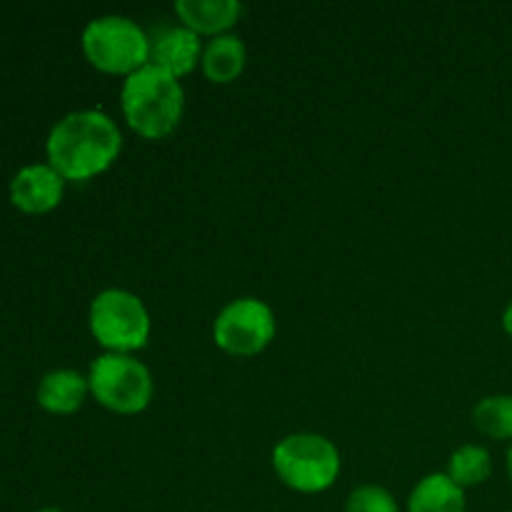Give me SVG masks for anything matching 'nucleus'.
<instances>
[{
    "label": "nucleus",
    "mask_w": 512,
    "mask_h": 512,
    "mask_svg": "<svg viewBox=\"0 0 512 512\" xmlns=\"http://www.w3.org/2000/svg\"><path fill=\"white\" fill-rule=\"evenodd\" d=\"M85 60L108 75H133L150 60V35L128 15H98L80 35Z\"/></svg>",
    "instance_id": "obj_3"
},
{
    "label": "nucleus",
    "mask_w": 512,
    "mask_h": 512,
    "mask_svg": "<svg viewBox=\"0 0 512 512\" xmlns=\"http://www.w3.org/2000/svg\"><path fill=\"white\" fill-rule=\"evenodd\" d=\"M245 63H248V48H245L243 38L233 33L210 38L208 45L203 48V58H200V68H203L205 78L218 85H228L238 80L243 75Z\"/></svg>",
    "instance_id": "obj_12"
},
{
    "label": "nucleus",
    "mask_w": 512,
    "mask_h": 512,
    "mask_svg": "<svg viewBox=\"0 0 512 512\" xmlns=\"http://www.w3.org/2000/svg\"><path fill=\"white\" fill-rule=\"evenodd\" d=\"M90 395L105 410L118 415H138L150 405L155 393L153 373L133 355L103 353L90 363Z\"/></svg>",
    "instance_id": "obj_6"
},
{
    "label": "nucleus",
    "mask_w": 512,
    "mask_h": 512,
    "mask_svg": "<svg viewBox=\"0 0 512 512\" xmlns=\"http://www.w3.org/2000/svg\"><path fill=\"white\" fill-rule=\"evenodd\" d=\"M338 448L318 433L285 435L273 448V470L280 483L303 495L325 493L340 475Z\"/></svg>",
    "instance_id": "obj_4"
},
{
    "label": "nucleus",
    "mask_w": 512,
    "mask_h": 512,
    "mask_svg": "<svg viewBox=\"0 0 512 512\" xmlns=\"http://www.w3.org/2000/svg\"><path fill=\"white\" fill-rule=\"evenodd\" d=\"M345 512H400L393 493L380 485H358L345 500Z\"/></svg>",
    "instance_id": "obj_16"
},
{
    "label": "nucleus",
    "mask_w": 512,
    "mask_h": 512,
    "mask_svg": "<svg viewBox=\"0 0 512 512\" xmlns=\"http://www.w3.org/2000/svg\"><path fill=\"white\" fill-rule=\"evenodd\" d=\"M503 330L508 333V338H512V300L503 310Z\"/></svg>",
    "instance_id": "obj_17"
},
{
    "label": "nucleus",
    "mask_w": 512,
    "mask_h": 512,
    "mask_svg": "<svg viewBox=\"0 0 512 512\" xmlns=\"http://www.w3.org/2000/svg\"><path fill=\"white\" fill-rule=\"evenodd\" d=\"M473 423L485 438L512 443V395H488L473 408Z\"/></svg>",
    "instance_id": "obj_15"
},
{
    "label": "nucleus",
    "mask_w": 512,
    "mask_h": 512,
    "mask_svg": "<svg viewBox=\"0 0 512 512\" xmlns=\"http://www.w3.org/2000/svg\"><path fill=\"white\" fill-rule=\"evenodd\" d=\"M38 512H63V510H58V508H45V510H38Z\"/></svg>",
    "instance_id": "obj_19"
},
{
    "label": "nucleus",
    "mask_w": 512,
    "mask_h": 512,
    "mask_svg": "<svg viewBox=\"0 0 512 512\" xmlns=\"http://www.w3.org/2000/svg\"><path fill=\"white\" fill-rule=\"evenodd\" d=\"M408 512H465V490L448 473H430L410 493Z\"/></svg>",
    "instance_id": "obj_13"
},
{
    "label": "nucleus",
    "mask_w": 512,
    "mask_h": 512,
    "mask_svg": "<svg viewBox=\"0 0 512 512\" xmlns=\"http://www.w3.org/2000/svg\"><path fill=\"white\" fill-rule=\"evenodd\" d=\"M123 135L118 123L103 110L83 108L63 115L45 140L48 165L65 183H88L118 160Z\"/></svg>",
    "instance_id": "obj_1"
},
{
    "label": "nucleus",
    "mask_w": 512,
    "mask_h": 512,
    "mask_svg": "<svg viewBox=\"0 0 512 512\" xmlns=\"http://www.w3.org/2000/svg\"><path fill=\"white\" fill-rule=\"evenodd\" d=\"M120 110L140 138L163 140L173 135L183 120L185 90L178 78L148 63L123 80Z\"/></svg>",
    "instance_id": "obj_2"
},
{
    "label": "nucleus",
    "mask_w": 512,
    "mask_h": 512,
    "mask_svg": "<svg viewBox=\"0 0 512 512\" xmlns=\"http://www.w3.org/2000/svg\"><path fill=\"white\" fill-rule=\"evenodd\" d=\"M90 395L88 375L70 368H55L40 378L35 400L50 415H73Z\"/></svg>",
    "instance_id": "obj_10"
},
{
    "label": "nucleus",
    "mask_w": 512,
    "mask_h": 512,
    "mask_svg": "<svg viewBox=\"0 0 512 512\" xmlns=\"http://www.w3.org/2000/svg\"><path fill=\"white\" fill-rule=\"evenodd\" d=\"M278 333L273 308L258 298L230 300L213 323V340L223 353L235 358L260 355Z\"/></svg>",
    "instance_id": "obj_7"
},
{
    "label": "nucleus",
    "mask_w": 512,
    "mask_h": 512,
    "mask_svg": "<svg viewBox=\"0 0 512 512\" xmlns=\"http://www.w3.org/2000/svg\"><path fill=\"white\" fill-rule=\"evenodd\" d=\"M493 475V455L483 445H463L448 460V478L460 488L483 485Z\"/></svg>",
    "instance_id": "obj_14"
},
{
    "label": "nucleus",
    "mask_w": 512,
    "mask_h": 512,
    "mask_svg": "<svg viewBox=\"0 0 512 512\" xmlns=\"http://www.w3.org/2000/svg\"><path fill=\"white\" fill-rule=\"evenodd\" d=\"M150 35V65L165 70L173 78H183V75L193 73L195 65L203 58V48L200 35L193 33L185 25H160Z\"/></svg>",
    "instance_id": "obj_9"
},
{
    "label": "nucleus",
    "mask_w": 512,
    "mask_h": 512,
    "mask_svg": "<svg viewBox=\"0 0 512 512\" xmlns=\"http://www.w3.org/2000/svg\"><path fill=\"white\" fill-rule=\"evenodd\" d=\"M505 465H508V475H510V483H512V443L508 448V455H505Z\"/></svg>",
    "instance_id": "obj_18"
},
{
    "label": "nucleus",
    "mask_w": 512,
    "mask_h": 512,
    "mask_svg": "<svg viewBox=\"0 0 512 512\" xmlns=\"http://www.w3.org/2000/svg\"><path fill=\"white\" fill-rule=\"evenodd\" d=\"M510 512H512V510H510Z\"/></svg>",
    "instance_id": "obj_20"
},
{
    "label": "nucleus",
    "mask_w": 512,
    "mask_h": 512,
    "mask_svg": "<svg viewBox=\"0 0 512 512\" xmlns=\"http://www.w3.org/2000/svg\"><path fill=\"white\" fill-rule=\"evenodd\" d=\"M88 328L105 353L133 355L148 345L153 323L138 295L123 288H108L90 303Z\"/></svg>",
    "instance_id": "obj_5"
},
{
    "label": "nucleus",
    "mask_w": 512,
    "mask_h": 512,
    "mask_svg": "<svg viewBox=\"0 0 512 512\" xmlns=\"http://www.w3.org/2000/svg\"><path fill=\"white\" fill-rule=\"evenodd\" d=\"M10 203L25 215H45L60 205L65 195V180L53 165L30 163L10 180Z\"/></svg>",
    "instance_id": "obj_8"
},
{
    "label": "nucleus",
    "mask_w": 512,
    "mask_h": 512,
    "mask_svg": "<svg viewBox=\"0 0 512 512\" xmlns=\"http://www.w3.org/2000/svg\"><path fill=\"white\" fill-rule=\"evenodd\" d=\"M173 10L180 25L198 35L218 38L238 23L243 15V3L238 0H178Z\"/></svg>",
    "instance_id": "obj_11"
}]
</instances>
